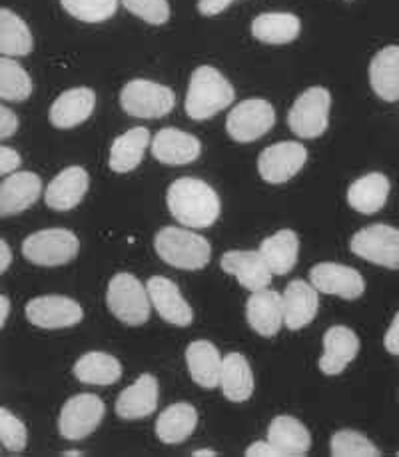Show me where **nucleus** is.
<instances>
[{
  "mask_svg": "<svg viewBox=\"0 0 399 457\" xmlns=\"http://www.w3.org/2000/svg\"><path fill=\"white\" fill-rule=\"evenodd\" d=\"M168 210L184 228H210L220 218V198L198 178H178L166 194Z\"/></svg>",
  "mask_w": 399,
  "mask_h": 457,
  "instance_id": "f257e3e1",
  "label": "nucleus"
},
{
  "mask_svg": "<svg viewBox=\"0 0 399 457\" xmlns=\"http://www.w3.org/2000/svg\"><path fill=\"white\" fill-rule=\"evenodd\" d=\"M236 92L224 74L212 69V66H200L192 72L186 95V114L192 120H208V118L222 112L234 103Z\"/></svg>",
  "mask_w": 399,
  "mask_h": 457,
  "instance_id": "f03ea898",
  "label": "nucleus"
},
{
  "mask_svg": "<svg viewBox=\"0 0 399 457\" xmlns=\"http://www.w3.org/2000/svg\"><path fill=\"white\" fill-rule=\"evenodd\" d=\"M154 248L168 266L178 270H202L208 266L212 248L204 236L186 228H162L154 238Z\"/></svg>",
  "mask_w": 399,
  "mask_h": 457,
  "instance_id": "7ed1b4c3",
  "label": "nucleus"
},
{
  "mask_svg": "<svg viewBox=\"0 0 399 457\" xmlns=\"http://www.w3.org/2000/svg\"><path fill=\"white\" fill-rule=\"evenodd\" d=\"M106 303L112 314L129 326H142L150 318V295L146 286L132 274H116L108 284Z\"/></svg>",
  "mask_w": 399,
  "mask_h": 457,
  "instance_id": "20e7f679",
  "label": "nucleus"
},
{
  "mask_svg": "<svg viewBox=\"0 0 399 457\" xmlns=\"http://www.w3.org/2000/svg\"><path fill=\"white\" fill-rule=\"evenodd\" d=\"M80 242L71 230L64 228H48L30 234L22 244L24 258L37 266H64L79 256Z\"/></svg>",
  "mask_w": 399,
  "mask_h": 457,
  "instance_id": "39448f33",
  "label": "nucleus"
},
{
  "mask_svg": "<svg viewBox=\"0 0 399 457\" xmlns=\"http://www.w3.org/2000/svg\"><path fill=\"white\" fill-rule=\"evenodd\" d=\"M176 104L174 92L164 84L152 80H130L121 92V106L134 118H162L172 112Z\"/></svg>",
  "mask_w": 399,
  "mask_h": 457,
  "instance_id": "423d86ee",
  "label": "nucleus"
},
{
  "mask_svg": "<svg viewBox=\"0 0 399 457\" xmlns=\"http://www.w3.org/2000/svg\"><path fill=\"white\" fill-rule=\"evenodd\" d=\"M329 106H332V96L324 87L308 88L298 96L287 114L290 130L305 140L321 137L329 124Z\"/></svg>",
  "mask_w": 399,
  "mask_h": 457,
  "instance_id": "0eeeda50",
  "label": "nucleus"
},
{
  "mask_svg": "<svg viewBox=\"0 0 399 457\" xmlns=\"http://www.w3.org/2000/svg\"><path fill=\"white\" fill-rule=\"evenodd\" d=\"M104 402L95 394H79L64 403L58 418V431L68 442H80V439L95 434L100 421L104 420Z\"/></svg>",
  "mask_w": 399,
  "mask_h": 457,
  "instance_id": "6e6552de",
  "label": "nucleus"
},
{
  "mask_svg": "<svg viewBox=\"0 0 399 457\" xmlns=\"http://www.w3.org/2000/svg\"><path fill=\"white\" fill-rule=\"evenodd\" d=\"M355 256L376 266L399 270V230L387 224H373L355 232L352 244Z\"/></svg>",
  "mask_w": 399,
  "mask_h": 457,
  "instance_id": "1a4fd4ad",
  "label": "nucleus"
},
{
  "mask_svg": "<svg viewBox=\"0 0 399 457\" xmlns=\"http://www.w3.org/2000/svg\"><path fill=\"white\" fill-rule=\"evenodd\" d=\"M276 124V112L268 100L250 98L232 108L228 114V137L236 142L248 144L264 137Z\"/></svg>",
  "mask_w": 399,
  "mask_h": 457,
  "instance_id": "9d476101",
  "label": "nucleus"
},
{
  "mask_svg": "<svg viewBox=\"0 0 399 457\" xmlns=\"http://www.w3.org/2000/svg\"><path fill=\"white\" fill-rule=\"evenodd\" d=\"M305 160H308V150L298 142L271 144L260 154L258 170L266 182L284 184L302 170Z\"/></svg>",
  "mask_w": 399,
  "mask_h": 457,
  "instance_id": "9b49d317",
  "label": "nucleus"
},
{
  "mask_svg": "<svg viewBox=\"0 0 399 457\" xmlns=\"http://www.w3.org/2000/svg\"><path fill=\"white\" fill-rule=\"evenodd\" d=\"M310 280L318 292L339 295L344 300H358L366 292V282L358 270L336 262H321L313 266L310 270Z\"/></svg>",
  "mask_w": 399,
  "mask_h": 457,
  "instance_id": "f8f14e48",
  "label": "nucleus"
},
{
  "mask_svg": "<svg viewBox=\"0 0 399 457\" xmlns=\"http://www.w3.org/2000/svg\"><path fill=\"white\" fill-rule=\"evenodd\" d=\"M84 312L79 302L66 295H40L27 303V318L42 329L72 328L82 321Z\"/></svg>",
  "mask_w": 399,
  "mask_h": 457,
  "instance_id": "ddd939ff",
  "label": "nucleus"
},
{
  "mask_svg": "<svg viewBox=\"0 0 399 457\" xmlns=\"http://www.w3.org/2000/svg\"><path fill=\"white\" fill-rule=\"evenodd\" d=\"M146 290L150 295V303L168 324L180 328L192 324L194 312L182 298L180 287L172 280H168L164 276H152L146 282Z\"/></svg>",
  "mask_w": 399,
  "mask_h": 457,
  "instance_id": "4468645a",
  "label": "nucleus"
},
{
  "mask_svg": "<svg viewBox=\"0 0 399 457\" xmlns=\"http://www.w3.org/2000/svg\"><path fill=\"white\" fill-rule=\"evenodd\" d=\"M220 266H222L226 274L234 276L248 292L266 290L271 284V276H274L270 272L264 258H262V253L252 250L226 252Z\"/></svg>",
  "mask_w": 399,
  "mask_h": 457,
  "instance_id": "2eb2a0df",
  "label": "nucleus"
},
{
  "mask_svg": "<svg viewBox=\"0 0 399 457\" xmlns=\"http://www.w3.org/2000/svg\"><path fill=\"white\" fill-rule=\"evenodd\" d=\"M360 337L345 326H332L324 334V355L320 358V370L326 376H337L358 358Z\"/></svg>",
  "mask_w": 399,
  "mask_h": 457,
  "instance_id": "dca6fc26",
  "label": "nucleus"
},
{
  "mask_svg": "<svg viewBox=\"0 0 399 457\" xmlns=\"http://www.w3.org/2000/svg\"><path fill=\"white\" fill-rule=\"evenodd\" d=\"M42 192V180L34 172L8 174L6 180L0 184V218L21 214L37 204Z\"/></svg>",
  "mask_w": 399,
  "mask_h": 457,
  "instance_id": "f3484780",
  "label": "nucleus"
},
{
  "mask_svg": "<svg viewBox=\"0 0 399 457\" xmlns=\"http://www.w3.org/2000/svg\"><path fill=\"white\" fill-rule=\"evenodd\" d=\"M95 106H96L95 90H90L87 87L72 88V90L62 92V95L54 100L53 106H50L48 118L56 129L68 130L82 122H87L92 116V112H95Z\"/></svg>",
  "mask_w": 399,
  "mask_h": 457,
  "instance_id": "a211bd4d",
  "label": "nucleus"
},
{
  "mask_svg": "<svg viewBox=\"0 0 399 457\" xmlns=\"http://www.w3.org/2000/svg\"><path fill=\"white\" fill-rule=\"evenodd\" d=\"M202 144L196 137L178 129H162L152 138V154L168 166H184L198 160Z\"/></svg>",
  "mask_w": 399,
  "mask_h": 457,
  "instance_id": "6ab92c4d",
  "label": "nucleus"
},
{
  "mask_svg": "<svg viewBox=\"0 0 399 457\" xmlns=\"http://www.w3.org/2000/svg\"><path fill=\"white\" fill-rule=\"evenodd\" d=\"M245 318L254 332L274 337L279 328L284 326V306H282V295L274 290H258L252 292L245 303Z\"/></svg>",
  "mask_w": 399,
  "mask_h": 457,
  "instance_id": "aec40b11",
  "label": "nucleus"
},
{
  "mask_svg": "<svg viewBox=\"0 0 399 457\" xmlns=\"http://www.w3.org/2000/svg\"><path fill=\"white\" fill-rule=\"evenodd\" d=\"M284 326L287 329H302L312 324L320 308L318 290L303 280H294L282 294Z\"/></svg>",
  "mask_w": 399,
  "mask_h": 457,
  "instance_id": "412c9836",
  "label": "nucleus"
},
{
  "mask_svg": "<svg viewBox=\"0 0 399 457\" xmlns=\"http://www.w3.org/2000/svg\"><path fill=\"white\" fill-rule=\"evenodd\" d=\"M90 178L82 166H71L58 174L48 184L45 192V202L48 208L56 212H68L82 202L84 194L88 192Z\"/></svg>",
  "mask_w": 399,
  "mask_h": 457,
  "instance_id": "4be33fe9",
  "label": "nucleus"
},
{
  "mask_svg": "<svg viewBox=\"0 0 399 457\" xmlns=\"http://www.w3.org/2000/svg\"><path fill=\"white\" fill-rule=\"evenodd\" d=\"M158 408V379L142 374L132 386L121 392L116 400V413L122 420H142Z\"/></svg>",
  "mask_w": 399,
  "mask_h": 457,
  "instance_id": "5701e85b",
  "label": "nucleus"
},
{
  "mask_svg": "<svg viewBox=\"0 0 399 457\" xmlns=\"http://www.w3.org/2000/svg\"><path fill=\"white\" fill-rule=\"evenodd\" d=\"M370 84L386 103L399 100V46H386L371 58Z\"/></svg>",
  "mask_w": 399,
  "mask_h": 457,
  "instance_id": "b1692460",
  "label": "nucleus"
},
{
  "mask_svg": "<svg viewBox=\"0 0 399 457\" xmlns=\"http://www.w3.org/2000/svg\"><path fill=\"white\" fill-rule=\"evenodd\" d=\"M268 442L282 452V457H303L310 453L312 436L300 420L278 416L268 428Z\"/></svg>",
  "mask_w": 399,
  "mask_h": 457,
  "instance_id": "393cba45",
  "label": "nucleus"
},
{
  "mask_svg": "<svg viewBox=\"0 0 399 457\" xmlns=\"http://www.w3.org/2000/svg\"><path fill=\"white\" fill-rule=\"evenodd\" d=\"M186 366L194 382L200 387L212 389L220 386V371H222V358L218 348L208 340H196L186 350Z\"/></svg>",
  "mask_w": 399,
  "mask_h": 457,
  "instance_id": "a878e982",
  "label": "nucleus"
},
{
  "mask_svg": "<svg viewBox=\"0 0 399 457\" xmlns=\"http://www.w3.org/2000/svg\"><path fill=\"white\" fill-rule=\"evenodd\" d=\"M220 387L226 400L234 403L248 402L254 394V374L248 360L242 353H228L222 358V371H220Z\"/></svg>",
  "mask_w": 399,
  "mask_h": 457,
  "instance_id": "bb28decb",
  "label": "nucleus"
},
{
  "mask_svg": "<svg viewBox=\"0 0 399 457\" xmlns=\"http://www.w3.org/2000/svg\"><path fill=\"white\" fill-rule=\"evenodd\" d=\"M389 178L381 172H371L355 180L347 190V202L362 214H376L386 206L389 196Z\"/></svg>",
  "mask_w": 399,
  "mask_h": 457,
  "instance_id": "cd10ccee",
  "label": "nucleus"
},
{
  "mask_svg": "<svg viewBox=\"0 0 399 457\" xmlns=\"http://www.w3.org/2000/svg\"><path fill=\"white\" fill-rule=\"evenodd\" d=\"M258 252L262 253V258H264L271 274L274 276L290 274L295 266V262H298V252H300L298 234L294 230H279L262 242Z\"/></svg>",
  "mask_w": 399,
  "mask_h": 457,
  "instance_id": "c85d7f7f",
  "label": "nucleus"
},
{
  "mask_svg": "<svg viewBox=\"0 0 399 457\" xmlns=\"http://www.w3.org/2000/svg\"><path fill=\"white\" fill-rule=\"evenodd\" d=\"M198 426L196 408L190 403H172L156 420V436L164 444H182Z\"/></svg>",
  "mask_w": 399,
  "mask_h": 457,
  "instance_id": "c756f323",
  "label": "nucleus"
},
{
  "mask_svg": "<svg viewBox=\"0 0 399 457\" xmlns=\"http://www.w3.org/2000/svg\"><path fill=\"white\" fill-rule=\"evenodd\" d=\"M148 144L150 132L146 129H142V126H136V129L124 132L122 137H118L114 140L112 148H110V168L118 174L132 172L134 168L140 166Z\"/></svg>",
  "mask_w": 399,
  "mask_h": 457,
  "instance_id": "7c9ffc66",
  "label": "nucleus"
},
{
  "mask_svg": "<svg viewBox=\"0 0 399 457\" xmlns=\"http://www.w3.org/2000/svg\"><path fill=\"white\" fill-rule=\"evenodd\" d=\"M302 22L292 12H266L252 22V35L264 45H287L300 37Z\"/></svg>",
  "mask_w": 399,
  "mask_h": 457,
  "instance_id": "2f4dec72",
  "label": "nucleus"
},
{
  "mask_svg": "<svg viewBox=\"0 0 399 457\" xmlns=\"http://www.w3.org/2000/svg\"><path fill=\"white\" fill-rule=\"evenodd\" d=\"M74 378L90 386H112L122 378V366L114 355L104 352H90L74 363Z\"/></svg>",
  "mask_w": 399,
  "mask_h": 457,
  "instance_id": "473e14b6",
  "label": "nucleus"
},
{
  "mask_svg": "<svg viewBox=\"0 0 399 457\" xmlns=\"http://www.w3.org/2000/svg\"><path fill=\"white\" fill-rule=\"evenodd\" d=\"M32 35L19 14L0 8V54L8 58L27 56L32 50Z\"/></svg>",
  "mask_w": 399,
  "mask_h": 457,
  "instance_id": "72a5a7b5",
  "label": "nucleus"
},
{
  "mask_svg": "<svg viewBox=\"0 0 399 457\" xmlns=\"http://www.w3.org/2000/svg\"><path fill=\"white\" fill-rule=\"evenodd\" d=\"M32 95V80L22 66L8 56H0V98L24 103Z\"/></svg>",
  "mask_w": 399,
  "mask_h": 457,
  "instance_id": "f704fd0d",
  "label": "nucleus"
},
{
  "mask_svg": "<svg viewBox=\"0 0 399 457\" xmlns=\"http://www.w3.org/2000/svg\"><path fill=\"white\" fill-rule=\"evenodd\" d=\"M329 453L334 457H379L381 452L366 436L353 429H339L329 442Z\"/></svg>",
  "mask_w": 399,
  "mask_h": 457,
  "instance_id": "c9c22d12",
  "label": "nucleus"
},
{
  "mask_svg": "<svg viewBox=\"0 0 399 457\" xmlns=\"http://www.w3.org/2000/svg\"><path fill=\"white\" fill-rule=\"evenodd\" d=\"M64 11L82 22H104L112 19L118 0H61Z\"/></svg>",
  "mask_w": 399,
  "mask_h": 457,
  "instance_id": "e433bc0d",
  "label": "nucleus"
},
{
  "mask_svg": "<svg viewBox=\"0 0 399 457\" xmlns=\"http://www.w3.org/2000/svg\"><path fill=\"white\" fill-rule=\"evenodd\" d=\"M29 434L24 421H21L14 413L6 408H0V444H3L8 452L21 453L27 447Z\"/></svg>",
  "mask_w": 399,
  "mask_h": 457,
  "instance_id": "4c0bfd02",
  "label": "nucleus"
},
{
  "mask_svg": "<svg viewBox=\"0 0 399 457\" xmlns=\"http://www.w3.org/2000/svg\"><path fill=\"white\" fill-rule=\"evenodd\" d=\"M126 11L146 21L148 24H164L170 19L168 0H122Z\"/></svg>",
  "mask_w": 399,
  "mask_h": 457,
  "instance_id": "58836bf2",
  "label": "nucleus"
},
{
  "mask_svg": "<svg viewBox=\"0 0 399 457\" xmlns=\"http://www.w3.org/2000/svg\"><path fill=\"white\" fill-rule=\"evenodd\" d=\"M16 130H19V118L11 108L0 104V140L11 138Z\"/></svg>",
  "mask_w": 399,
  "mask_h": 457,
  "instance_id": "ea45409f",
  "label": "nucleus"
},
{
  "mask_svg": "<svg viewBox=\"0 0 399 457\" xmlns=\"http://www.w3.org/2000/svg\"><path fill=\"white\" fill-rule=\"evenodd\" d=\"M21 154L8 146H0V176L12 174L21 166Z\"/></svg>",
  "mask_w": 399,
  "mask_h": 457,
  "instance_id": "a19ab883",
  "label": "nucleus"
},
{
  "mask_svg": "<svg viewBox=\"0 0 399 457\" xmlns=\"http://www.w3.org/2000/svg\"><path fill=\"white\" fill-rule=\"evenodd\" d=\"M248 457H282V452L278 450L274 444L270 442H254L248 450H245Z\"/></svg>",
  "mask_w": 399,
  "mask_h": 457,
  "instance_id": "79ce46f5",
  "label": "nucleus"
},
{
  "mask_svg": "<svg viewBox=\"0 0 399 457\" xmlns=\"http://www.w3.org/2000/svg\"><path fill=\"white\" fill-rule=\"evenodd\" d=\"M232 3L234 0H198V11L204 16H216L224 12Z\"/></svg>",
  "mask_w": 399,
  "mask_h": 457,
  "instance_id": "37998d69",
  "label": "nucleus"
},
{
  "mask_svg": "<svg viewBox=\"0 0 399 457\" xmlns=\"http://www.w3.org/2000/svg\"><path fill=\"white\" fill-rule=\"evenodd\" d=\"M384 345L392 355H399V312L395 314L392 326L387 329V334L384 337Z\"/></svg>",
  "mask_w": 399,
  "mask_h": 457,
  "instance_id": "c03bdc74",
  "label": "nucleus"
},
{
  "mask_svg": "<svg viewBox=\"0 0 399 457\" xmlns=\"http://www.w3.org/2000/svg\"><path fill=\"white\" fill-rule=\"evenodd\" d=\"M11 264H12V252L8 248V244L0 238V274L6 272Z\"/></svg>",
  "mask_w": 399,
  "mask_h": 457,
  "instance_id": "a18cd8bd",
  "label": "nucleus"
},
{
  "mask_svg": "<svg viewBox=\"0 0 399 457\" xmlns=\"http://www.w3.org/2000/svg\"><path fill=\"white\" fill-rule=\"evenodd\" d=\"M8 314H11V300H8L6 295L0 294V329L4 328Z\"/></svg>",
  "mask_w": 399,
  "mask_h": 457,
  "instance_id": "49530a36",
  "label": "nucleus"
},
{
  "mask_svg": "<svg viewBox=\"0 0 399 457\" xmlns=\"http://www.w3.org/2000/svg\"><path fill=\"white\" fill-rule=\"evenodd\" d=\"M192 455L194 457H216L218 453L214 450H198V452H194Z\"/></svg>",
  "mask_w": 399,
  "mask_h": 457,
  "instance_id": "de8ad7c7",
  "label": "nucleus"
},
{
  "mask_svg": "<svg viewBox=\"0 0 399 457\" xmlns=\"http://www.w3.org/2000/svg\"><path fill=\"white\" fill-rule=\"evenodd\" d=\"M62 455H64V457H82L84 453H82V452H74V450H71V452H64Z\"/></svg>",
  "mask_w": 399,
  "mask_h": 457,
  "instance_id": "09e8293b",
  "label": "nucleus"
},
{
  "mask_svg": "<svg viewBox=\"0 0 399 457\" xmlns=\"http://www.w3.org/2000/svg\"><path fill=\"white\" fill-rule=\"evenodd\" d=\"M397 455H399V453H397Z\"/></svg>",
  "mask_w": 399,
  "mask_h": 457,
  "instance_id": "8fccbe9b",
  "label": "nucleus"
}]
</instances>
